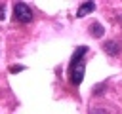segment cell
Segmentation results:
<instances>
[{
    "mask_svg": "<svg viewBox=\"0 0 122 114\" xmlns=\"http://www.w3.org/2000/svg\"><path fill=\"white\" fill-rule=\"evenodd\" d=\"M86 48L82 46V48H78L76 51H74V55H72V61H71V68H69V74H71V82L74 84V86H78L80 82H82V78H84V66H86V63H84V55H86Z\"/></svg>",
    "mask_w": 122,
    "mask_h": 114,
    "instance_id": "6da1fadb",
    "label": "cell"
},
{
    "mask_svg": "<svg viewBox=\"0 0 122 114\" xmlns=\"http://www.w3.org/2000/svg\"><path fill=\"white\" fill-rule=\"evenodd\" d=\"M4 19V4H0V21Z\"/></svg>",
    "mask_w": 122,
    "mask_h": 114,
    "instance_id": "52a82bcc",
    "label": "cell"
},
{
    "mask_svg": "<svg viewBox=\"0 0 122 114\" xmlns=\"http://www.w3.org/2000/svg\"><path fill=\"white\" fill-rule=\"evenodd\" d=\"M90 34H92V36H95V38L103 36V27H101L99 23H93V25L90 27Z\"/></svg>",
    "mask_w": 122,
    "mask_h": 114,
    "instance_id": "5b68a950",
    "label": "cell"
},
{
    "mask_svg": "<svg viewBox=\"0 0 122 114\" xmlns=\"http://www.w3.org/2000/svg\"><path fill=\"white\" fill-rule=\"evenodd\" d=\"M103 49H105L109 55H116V53H118V44H116V42H107V44L103 46Z\"/></svg>",
    "mask_w": 122,
    "mask_h": 114,
    "instance_id": "277c9868",
    "label": "cell"
},
{
    "mask_svg": "<svg viewBox=\"0 0 122 114\" xmlns=\"http://www.w3.org/2000/svg\"><path fill=\"white\" fill-rule=\"evenodd\" d=\"M30 19H32V11H30V8L27 4H23V2L13 4V21H17V23H29Z\"/></svg>",
    "mask_w": 122,
    "mask_h": 114,
    "instance_id": "7a4b0ae2",
    "label": "cell"
},
{
    "mask_svg": "<svg viewBox=\"0 0 122 114\" xmlns=\"http://www.w3.org/2000/svg\"><path fill=\"white\" fill-rule=\"evenodd\" d=\"M10 70H11V72H19V70H23V66H11Z\"/></svg>",
    "mask_w": 122,
    "mask_h": 114,
    "instance_id": "8992f818",
    "label": "cell"
},
{
    "mask_svg": "<svg viewBox=\"0 0 122 114\" xmlns=\"http://www.w3.org/2000/svg\"><path fill=\"white\" fill-rule=\"evenodd\" d=\"M93 8H95V4H93V2H84V4L78 8V11H76V17H84V15L92 13V11H93Z\"/></svg>",
    "mask_w": 122,
    "mask_h": 114,
    "instance_id": "3957f363",
    "label": "cell"
}]
</instances>
